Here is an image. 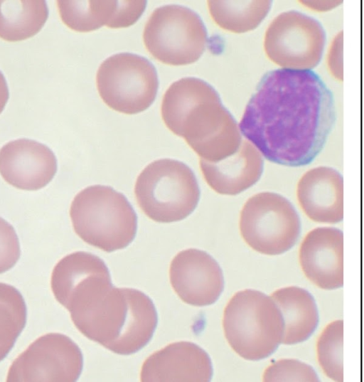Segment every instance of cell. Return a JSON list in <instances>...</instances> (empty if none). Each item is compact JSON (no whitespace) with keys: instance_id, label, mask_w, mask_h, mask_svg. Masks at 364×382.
I'll list each match as a JSON object with an SVG mask.
<instances>
[{"instance_id":"13","label":"cell","mask_w":364,"mask_h":382,"mask_svg":"<svg viewBox=\"0 0 364 382\" xmlns=\"http://www.w3.org/2000/svg\"><path fill=\"white\" fill-rule=\"evenodd\" d=\"M50 284L55 299L70 311L112 282L109 270L101 258L78 251L66 255L56 264Z\"/></svg>"},{"instance_id":"12","label":"cell","mask_w":364,"mask_h":382,"mask_svg":"<svg viewBox=\"0 0 364 382\" xmlns=\"http://www.w3.org/2000/svg\"><path fill=\"white\" fill-rule=\"evenodd\" d=\"M171 285L186 304L203 307L215 302L224 288L222 270L203 250L190 248L179 252L169 268Z\"/></svg>"},{"instance_id":"25","label":"cell","mask_w":364,"mask_h":382,"mask_svg":"<svg viewBox=\"0 0 364 382\" xmlns=\"http://www.w3.org/2000/svg\"><path fill=\"white\" fill-rule=\"evenodd\" d=\"M263 381H318L311 366L296 359H284L269 366L264 371Z\"/></svg>"},{"instance_id":"9","label":"cell","mask_w":364,"mask_h":382,"mask_svg":"<svg viewBox=\"0 0 364 382\" xmlns=\"http://www.w3.org/2000/svg\"><path fill=\"white\" fill-rule=\"evenodd\" d=\"M96 85L103 102L112 110L134 115L154 101L159 80L154 65L146 58L130 53L114 54L100 65Z\"/></svg>"},{"instance_id":"17","label":"cell","mask_w":364,"mask_h":382,"mask_svg":"<svg viewBox=\"0 0 364 382\" xmlns=\"http://www.w3.org/2000/svg\"><path fill=\"white\" fill-rule=\"evenodd\" d=\"M63 22L78 32L107 26L119 28L134 24L141 16L146 1H57Z\"/></svg>"},{"instance_id":"21","label":"cell","mask_w":364,"mask_h":382,"mask_svg":"<svg viewBox=\"0 0 364 382\" xmlns=\"http://www.w3.org/2000/svg\"><path fill=\"white\" fill-rule=\"evenodd\" d=\"M48 16L43 0H0V38L19 41L36 34Z\"/></svg>"},{"instance_id":"18","label":"cell","mask_w":364,"mask_h":382,"mask_svg":"<svg viewBox=\"0 0 364 382\" xmlns=\"http://www.w3.org/2000/svg\"><path fill=\"white\" fill-rule=\"evenodd\" d=\"M299 204L311 220L337 223L343 218V180L341 174L328 166L306 171L296 187Z\"/></svg>"},{"instance_id":"16","label":"cell","mask_w":364,"mask_h":382,"mask_svg":"<svg viewBox=\"0 0 364 382\" xmlns=\"http://www.w3.org/2000/svg\"><path fill=\"white\" fill-rule=\"evenodd\" d=\"M213 376L208 354L190 341L170 344L154 352L144 362L141 381L208 382Z\"/></svg>"},{"instance_id":"26","label":"cell","mask_w":364,"mask_h":382,"mask_svg":"<svg viewBox=\"0 0 364 382\" xmlns=\"http://www.w3.org/2000/svg\"><path fill=\"white\" fill-rule=\"evenodd\" d=\"M20 254L19 241L15 230L0 217V273L14 267Z\"/></svg>"},{"instance_id":"22","label":"cell","mask_w":364,"mask_h":382,"mask_svg":"<svg viewBox=\"0 0 364 382\" xmlns=\"http://www.w3.org/2000/svg\"><path fill=\"white\" fill-rule=\"evenodd\" d=\"M210 14L220 28L234 33L251 31L262 21L271 1H208Z\"/></svg>"},{"instance_id":"8","label":"cell","mask_w":364,"mask_h":382,"mask_svg":"<svg viewBox=\"0 0 364 382\" xmlns=\"http://www.w3.org/2000/svg\"><path fill=\"white\" fill-rule=\"evenodd\" d=\"M240 231L254 250L267 255L291 249L301 232L300 218L291 202L274 192H261L250 197L240 215Z\"/></svg>"},{"instance_id":"4","label":"cell","mask_w":364,"mask_h":382,"mask_svg":"<svg viewBox=\"0 0 364 382\" xmlns=\"http://www.w3.org/2000/svg\"><path fill=\"white\" fill-rule=\"evenodd\" d=\"M70 216L82 240L107 253L126 248L136 233L133 207L110 186L95 185L80 191L72 201Z\"/></svg>"},{"instance_id":"1","label":"cell","mask_w":364,"mask_h":382,"mask_svg":"<svg viewBox=\"0 0 364 382\" xmlns=\"http://www.w3.org/2000/svg\"><path fill=\"white\" fill-rule=\"evenodd\" d=\"M335 120L333 94L316 73L282 68L262 77L239 129L269 161L297 167L320 153Z\"/></svg>"},{"instance_id":"7","label":"cell","mask_w":364,"mask_h":382,"mask_svg":"<svg viewBox=\"0 0 364 382\" xmlns=\"http://www.w3.org/2000/svg\"><path fill=\"white\" fill-rule=\"evenodd\" d=\"M205 26L193 10L176 4L156 9L144 29L149 53L160 62L184 65L198 60L207 44Z\"/></svg>"},{"instance_id":"20","label":"cell","mask_w":364,"mask_h":382,"mask_svg":"<svg viewBox=\"0 0 364 382\" xmlns=\"http://www.w3.org/2000/svg\"><path fill=\"white\" fill-rule=\"evenodd\" d=\"M270 297L284 319L282 343L292 345L309 339L318 324V309L313 296L301 287L291 286L279 289Z\"/></svg>"},{"instance_id":"24","label":"cell","mask_w":364,"mask_h":382,"mask_svg":"<svg viewBox=\"0 0 364 382\" xmlns=\"http://www.w3.org/2000/svg\"><path fill=\"white\" fill-rule=\"evenodd\" d=\"M343 320H336L326 327L316 344L318 364L324 373L335 381H343Z\"/></svg>"},{"instance_id":"27","label":"cell","mask_w":364,"mask_h":382,"mask_svg":"<svg viewBox=\"0 0 364 382\" xmlns=\"http://www.w3.org/2000/svg\"><path fill=\"white\" fill-rule=\"evenodd\" d=\"M342 33H340L329 51L328 66L332 74L338 80H342Z\"/></svg>"},{"instance_id":"11","label":"cell","mask_w":364,"mask_h":382,"mask_svg":"<svg viewBox=\"0 0 364 382\" xmlns=\"http://www.w3.org/2000/svg\"><path fill=\"white\" fill-rule=\"evenodd\" d=\"M82 365V354L73 340L62 334H47L14 361L6 381L73 382Z\"/></svg>"},{"instance_id":"19","label":"cell","mask_w":364,"mask_h":382,"mask_svg":"<svg viewBox=\"0 0 364 382\" xmlns=\"http://www.w3.org/2000/svg\"><path fill=\"white\" fill-rule=\"evenodd\" d=\"M200 167L208 186L216 193L235 196L255 184L264 168L262 154L247 140H242L232 155L217 162L200 159Z\"/></svg>"},{"instance_id":"28","label":"cell","mask_w":364,"mask_h":382,"mask_svg":"<svg viewBox=\"0 0 364 382\" xmlns=\"http://www.w3.org/2000/svg\"><path fill=\"white\" fill-rule=\"evenodd\" d=\"M9 99V90L6 81L0 71V113L4 110Z\"/></svg>"},{"instance_id":"23","label":"cell","mask_w":364,"mask_h":382,"mask_svg":"<svg viewBox=\"0 0 364 382\" xmlns=\"http://www.w3.org/2000/svg\"><path fill=\"white\" fill-rule=\"evenodd\" d=\"M26 322V306L13 286L0 282V361L9 353Z\"/></svg>"},{"instance_id":"15","label":"cell","mask_w":364,"mask_h":382,"mask_svg":"<svg viewBox=\"0 0 364 382\" xmlns=\"http://www.w3.org/2000/svg\"><path fill=\"white\" fill-rule=\"evenodd\" d=\"M343 235L332 227H320L304 237L299 258L306 277L317 287L334 290L343 285Z\"/></svg>"},{"instance_id":"10","label":"cell","mask_w":364,"mask_h":382,"mask_svg":"<svg viewBox=\"0 0 364 382\" xmlns=\"http://www.w3.org/2000/svg\"><path fill=\"white\" fill-rule=\"evenodd\" d=\"M325 43L321 24L292 10L272 21L265 33L264 48L267 57L284 69L311 70L319 63Z\"/></svg>"},{"instance_id":"5","label":"cell","mask_w":364,"mask_h":382,"mask_svg":"<svg viewBox=\"0 0 364 382\" xmlns=\"http://www.w3.org/2000/svg\"><path fill=\"white\" fill-rule=\"evenodd\" d=\"M223 327L228 344L240 356L258 361L270 356L282 343L284 324L271 297L246 289L228 302Z\"/></svg>"},{"instance_id":"3","label":"cell","mask_w":364,"mask_h":382,"mask_svg":"<svg viewBox=\"0 0 364 382\" xmlns=\"http://www.w3.org/2000/svg\"><path fill=\"white\" fill-rule=\"evenodd\" d=\"M70 317L85 336L121 355L132 354L145 346L158 320L147 295L136 289L113 286Z\"/></svg>"},{"instance_id":"14","label":"cell","mask_w":364,"mask_h":382,"mask_svg":"<svg viewBox=\"0 0 364 382\" xmlns=\"http://www.w3.org/2000/svg\"><path fill=\"white\" fill-rule=\"evenodd\" d=\"M57 171L55 154L34 140L19 139L0 149V174L10 185L26 191L43 188Z\"/></svg>"},{"instance_id":"6","label":"cell","mask_w":364,"mask_h":382,"mask_svg":"<svg viewBox=\"0 0 364 382\" xmlns=\"http://www.w3.org/2000/svg\"><path fill=\"white\" fill-rule=\"evenodd\" d=\"M134 193L142 211L159 223L181 221L198 206L200 188L193 171L175 159L156 160L137 177Z\"/></svg>"},{"instance_id":"2","label":"cell","mask_w":364,"mask_h":382,"mask_svg":"<svg viewBox=\"0 0 364 382\" xmlns=\"http://www.w3.org/2000/svg\"><path fill=\"white\" fill-rule=\"evenodd\" d=\"M166 126L183 137L200 159L217 162L235 154L242 142L239 126L216 90L197 78L172 83L163 97Z\"/></svg>"}]
</instances>
